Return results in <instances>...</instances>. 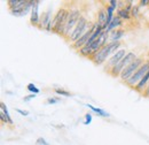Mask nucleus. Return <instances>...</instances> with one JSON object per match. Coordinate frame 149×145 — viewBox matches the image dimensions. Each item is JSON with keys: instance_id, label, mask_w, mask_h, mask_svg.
<instances>
[{"instance_id": "nucleus-1", "label": "nucleus", "mask_w": 149, "mask_h": 145, "mask_svg": "<svg viewBox=\"0 0 149 145\" xmlns=\"http://www.w3.org/2000/svg\"><path fill=\"white\" fill-rule=\"evenodd\" d=\"M35 0L26 1V0H8L7 5L9 7V11L13 15L23 16L29 13H31V9L33 7Z\"/></svg>"}, {"instance_id": "nucleus-2", "label": "nucleus", "mask_w": 149, "mask_h": 145, "mask_svg": "<svg viewBox=\"0 0 149 145\" xmlns=\"http://www.w3.org/2000/svg\"><path fill=\"white\" fill-rule=\"evenodd\" d=\"M81 16H83V15H81L79 8H72V9H70V14H69L68 20H67V22H65V25H64V28H63L62 36L64 37V38H67V39H69V37L72 34L74 29L76 28L78 21L80 20Z\"/></svg>"}, {"instance_id": "nucleus-3", "label": "nucleus", "mask_w": 149, "mask_h": 145, "mask_svg": "<svg viewBox=\"0 0 149 145\" xmlns=\"http://www.w3.org/2000/svg\"><path fill=\"white\" fill-rule=\"evenodd\" d=\"M70 14V11L62 7L57 11L54 18H53V32L58 34V35H62V31H63V28L65 25V22L68 20V16Z\"/></svg>"}, {"instance_id": "nucleus-4", "label": "nucleus", "mask_w": 149, "mask_h": 145, "mask_svg": "<svg viewBox=\"0 0 149 145\" xmlns=\"http://www.w3.org/2000/svg\"><path fill=\"white\" fill-rule=\"evenodd\" d=\"M136 58H138V55H136L135 52H127L126 55L120 60V62L117 63L111 70L109 72V74H110L111 76H113V77H119L120 74L123 72V70H124L130 63H132Z\"/></svg>"}, {"instance_id": "nucleus-5", "label": "nucleus", "mask_w": 149, "mask_h": 145, "mask_svg": "<svg viewBox=\"0 0 149 145\" xmlns=\"http://www.w3.org/2000/svg\"><path fill=\"white\" fill-rule=\"evenodd\" d=\"M92 27V24L88 22V20L85 18L84 15L80 18V20L78 21V23H77V25H76V28L74 29V31H72V34L70 35L69 37V40L74 44L76 43L80 37L83 36L90 28Z\"/></svg>"}, {"instance_id": "nucleus-6", "label": "nucleus", "mask_w": 149, "mask_h": 145, "mask_svg": "<svg viewBox=\"0 0 149 145\" xmlns=\"http://www.w3.org/2000/svg\"><path fill=\"white\" fill-rule=\"evenodd\" d=\"M143 63H145L143 56H138L132 63H130V65L123 70V72H122L120 76H119V78H120L123 82H126L129 78H131V77L133 76V74L136 72Z\"/></svg>"}, {"instance_id": "nucleus-7", "label": "nucleus", "mask_w": 149, "mask_h": 145, "mask_svg": "<svg viewBox=\"0 0 149 145\" xmlns=\"http://www.w3.org/2000/svg\"><path fill=\"white\" fill-rule=\"evenodd\" d=\"M148 70H149V60H146L145 63H143L136 72L133 74V76L125 82V84L129 85L130 88H135V87L139 84V82L143 78V76L147 74Z\"/></svg>"}, {"instance_id": "nucleus-8", "label": "nucleus", "mask_w": 149, "mask_h": 145, "mask_svg": "<svg viewBox=\"0 0 149 145\" xmlns=\"http://www.w3.org/2000/svg\"><path fill=\"white\" fill-rule=\"evenodd\" d=\"M111 55V50H110V45H106L104 47H102L96 54L92 58L93 62L96 66H101V65H106V62L108 61V59Z\"/></svg>"}, {"instance_id": "nucleus-9", "label": "nucleus", "mask_w": 149, "mask_h": 145, "mask_svg": "<svg viewBox=\"0 0 149 145\" xmlns=\"http://www.w3.org/2000/svg\"><path fill=\"white\" fill-rule=\"evenodd\" d=\"M126 50L125 49H120V50H118L116 53L113 55H111L109 59H108V61L106 62V65H104V68H106V70H108V72H110L112 68L117 65V63H119L120 62V60L126 55Z\"/></svg>"}, {"instance_id": "nucleus-10", "label": "nucleus", "mask_w": 149, "mask_h": 145, "mask_svg": "<svg viewBox=\"0 0 149 145\" xmlns=\"http://www.w3.org/2000/svg\"><path fill=\"white\" fill-rule=\"evenodd\" d=\"M38 28L46 30L48 32L53 31V18H52V14H51V9L42 13V15L40 16V22H39Z\"/></svg>"}, {"instance_id": "nucleus-11", "label": "nucleus", "mask_w": 149, "mask_h": 145, "mask_svg": "<svg viewBox=\"0 0 149 145\" xmlns=\"http://www.w3.org/2000/svg\"><path fill=\"white\" fill-rule=\"evenodd\" d=\"M97 28V24L96 23H94V24H92V27L83 35V36L80 37L76 43H74L72 44V46H74V49H76V50H80L81 47H84V46H86V44H87V42H88V39L91 38V36L93 35V32L95 31V29Z\"/></svg>"}, {"instance_id": "nucleus-12", "label": "nucleus", "mask_w": 149, "mask_h": 145, "mask_svg": "<svg viewBox=\"0 0 149 145\" xmlns=\"http://www.w3.org/2000/svg\"><path fill=\"white\" fill-rule=\"evenodd\" d=\"M39 4L40 1H36L35 0V4H33V7L31 9V13H30V22L32 25H39V22H40V14H39Z\"/></svg>"}, {"instance_id": "nucleus-13", "label": "nucleus", "mask_w": 149, "mask_h": 145, "mask_svg": "<svg viewBox=\"0 0 149 145\" xmlns=\"http://www.w3.org/2000/svg\"><path fill=\"white\" fill-rule=\"evenodd\" d=\"M106 22H107V7H101L97 12V21H96V24L101 28L104 29V25H106Z\"/></svg>"}, {"instance_id": "nucleus-14", "label": "nucleus", "mask_w": 149, "mask_h": 145, "mask_svg": "<svg viewBox=\"0 0 149 145\" xmlns=\"http://www.w3.org/2000/svg\"><path fill=\"white\" fill-rule=\"evenodd\" d=\"M123 25V20L119 18V16H115L113 18V20L111 21V23L108 25V28L104 30V31H107L108 34H110L111 31H113V30H117V29H119L120 27Z\"/></svg>"}, {"instance_id": "nucleus-15", "label": "nucleus", "mask_w": 149, "mask_h": 145, "mask_svg": "<svg viewBox=\"0 0 149 145\" xmlns=\"http://www.w3.org/2000/svg\"><path fill=\"white\" fill-rule=\"evenodd\" d=\"M148 84H149V70L147 72V74L143 76V78L139 82V84L134 88V90H136L138 92H140V93H142V94H143V92H145V90L147 89Z\"/></svg>"}, {"instance_id": "nucleus-16", "label": "nucleus", "mask_w": 149, "mask_h": 145, "mask_svg": "<svg viewBox=\"0 0 149 145\" xmlns=\"http://www.w3.org/2000/svg\"><path fill=\"white\" fill-rule=\"evenodd\" d=\"M125 35V30L123 29H117L113 30L109 34V43H115V42H120V39Z\"/></svg>"}, {"instance_id": "nucleus-17", "label": "nucleus", "mask_w": 149, "mask_h": 145, "mask_svg": "<svg viewBox=\"0 0 149 145\" xmlns=\"http://www.w3.org/2000/svg\"><path fill=\"white\" fill-rule=\"evenodd\" d=\"M117 16L122 18V20H130L132 16H131V13L127 12L125 8H119L117 9Z\"/></svg>"}, {"instance_id": "nucleus-18", "label": "nucleus", "mask_w": 149, "mask_h": 145, "mask_svg": "<svg viewBox=\"0 0 149 145\" xmlns=\"http://www.w3.org/2000/svg\"><path fill=\"white\" fill-rule=\"evenodd\" d=\"M0 108H1V114H3V115L6 116V119H7V121H8V125H13V120H12V118H10V115H9V112H8V109H7L6 105H5L3 103L0 104Z\"/></svg>"}, {"instance_id": "nucleus-19", "label": "nucleus", "mask_w": 149, "mask_h": 145, "mask_svg": "<svg viewBox=\"0 0 149 145\" xmlns=\"http://www.w3.org/2000/svg\"><path fill=\"white\" fill-rule=\"evenodd\" d=\"M87 107L90 109H92L93 112H95V113H97L100 116H103V118H109L110 115H109V113H107L106 111H103V109L101 108H97V107H94V106H92V105H86Z\"/></svg>"}, {"instance_id": "nucleus-20", "label": "nucleus", "mask_w": 149, "mask_h": 145, "mask_svg": "<svg viewBox=\"0 0 149 145\" xmlns=\"http://www.w3.org/2000/svg\"><path fill=\"white\" fill-rule=\"evenodd\" d=\"M79 53H80V55L86 56V58H92V55H93V52H92V50H91L90 46H84V47H81V49L79 50Z\"/></svg>"}, {"instance_id": "nucleus-21", "label": "nucleus", "mask_w": 149, "mask_h": 145, "mask_svg": "<svg viewBox=\"0 0 149 145\" xmlns=\"http://www.w3.org/2000/svg\"><path fill=\"white\" fill-rule=\"evenodd\" d=\"M131 16L134 18H138L140 16V7L138 5H134L132 11H131Z\"/></svg>"}, {"instance_id": "nucleus-22", "label": "nucleus", "mask_w": 149, "mask_h": 145, "mask_svg": "<svg viewBox=\"0 0 149 145\" xmlns=\"http://www.w3.org/2000/svg\"><path fill=\"white\" fill-rule=\"evenodd\" d=\"M26 89L30 91V92H32L33 94H37V93L40 92V90L38 89L35 84H32V83H29V84H28V87H26Z\"/></svg>"}, {"instance_id": "nucleus-23", "label": "nucleus", "mask_w": 149, "mask_h": 145, "mask_svg": "<svg viewBox=\"0 0 149 145\" xmlns=\"http://www.w3.org/2000/svg\"><path fill=\"white\" fill-rule=\"evenodd\" d=\"M54 91H55L56 94H60V96H64V97L70 96V92H69V91H65V90H63V89H57V88H56Z\"/></svg>"}, {"instance_id": "nucleus-24", "label": "nucleus", "mask_w": 149, "mask_h": 145, "mask_svg": "<svg viewBox=\"0 0 149 145\" xmlns=\"http://www.w3.org/2000/svg\"><path fill=\"white\" fill-rule=\"evenodd\" d=\"M91 122H92V114H91V113H87V114L85 115V121H84V125L88 126V125H91Z\"/></svg>"}, {"instance_id": "nucleus-25", "label": "nucleus", "mask_w": 149, "mask_h": 145, "mask_svg": "<svg viewBox=\"0 0 149 145\" xmlns=\"http://www.w3.org/2000/svg\"><path fill=\"white\" fill-rule=\"evenodd\" d=\"M108 4H109V6H111L115 11L118 9V0H110Z\"/></svg>"}, {"instance_id": "nucleus-26", "label": "nucleus", "mask_w": 149, "mask_h": 145, "mask_svg": "<svg viewBox=\"0 0 149 145\" xmlns=\"http://www.w3.org/2000/svg\"><path fill=\"white\" fill-rule=\"evenodd\" d=\"M58 101H60L58 98H48V99H47V104H56V103H58Z\"/></svg>"}, {"instance_id": "nucleus-27", "label": "nucleus", "mask_w": 149, "mask_h": 145, "mask_svg": "<svg viewBox=\"0 0 149 145\" xmlns=\"http://www.w3.org/2000/svg\"><path fill=\"white\" fill-rule=\"evenodd\" d=\"M33 98H36V94L31 93V94H29V96L24 97V98H23V101H29V100H31V99H33Z\"/></svg>"}, {"instance_id": "nucleus-28", "label": "nucleus", "mask_w": 149, "mask_h": 145, "mask_svg": "<svg viewBox=\"0 0 149 145\" xmlns=\"http://www.w3.org/2000/svg\"><path fill=\"white\" fill-rule=\"evenodd\" d=\"M37 144L38 145H49L48 143H47V142H46V141H45V139H44V138H38V139H37Z\"/></svg>"}, {"instance_id": "nucleus-29", "label": "nucleus", "mask_w": 149, "mask_h": 145, "mask_svg": "<svg viewBox=\"0 0 149 145\" xmlns=\"http://www.w3.org/2000/svg\"><path fill=\"white\" fill-rule=\"evenodd\" d=\"M16 112L19 113V114H22V115H24V116H28V115H29V112H28V111H23V109L17 108L16 109Z\"/></svg>"}, {"instance_id": "nucleus-30", "label": "nucleus", "mask_w": 149, "mask_h": 145, "mask_svg": "<svg viewBox=\"0 0 149 145\" xmlns=\"http://www.w3.org/2000/svg\"><path fill=\"white\" fill-rule=\"evenodd\" d=\"M139 7H142V6H148L149 1L148 0H141V1H139Z\"/></svg>"}, {"instance_id": "nucleus-31", "label": "nucleus", "mask_w": 149, "mask_h": 145, "mask_svg": "<svg viewBox=\"0 0 149 145\" xmlns=\"http://www.w3.org/2000/svg\"><path fill=\"white\" fill-rule=\"evenodd\" d=\"M143 96L149 97V84H148V87H147V89H146V90H145V92H143Z\"/></svg>"}]
</instances>
